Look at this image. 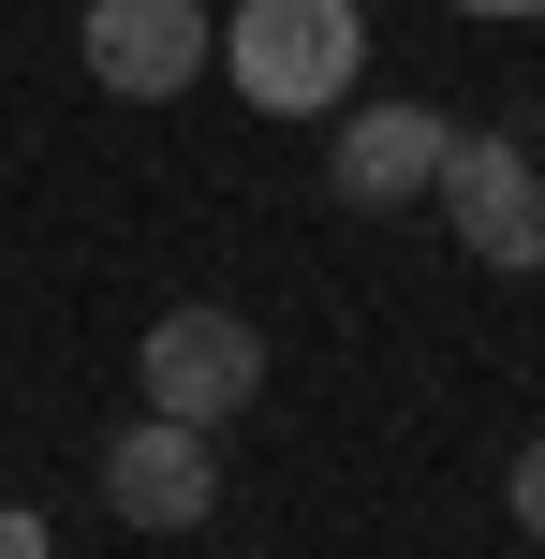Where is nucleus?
Returning a JSON list of instances; mask_svg holds the SVG:
<instances>
[{
	"label": "nucleus",
	"instance_id": "1",
	"mask_svg": "<svg viewBox=\"0 0 545 559\" xmlns=\"http://www.w3.org/2000/svg\"><path fill=\"white\" fill-rule=\"evenodd\" d=\"M222 74L265 118H340L354 74H369V15L354 0H236L222 15Z\"/></svg>",
	"mask_w": 545,
	"mask_h": 559
},
{
	"label": "nucleus",
	"instance_id": "2",
	"mask_svg": "<svg viewBox=\"0 0 545 559\" xmlns=\"http://www.w3.org/2000/svg\"><path fill=\"white\" fill-rule=\"evenodd\" d=\"M133 383H147L163 427H236V413L265 397V338L236 324L222 295H192V309H163V324L133 338Z\"/></svg>",
	"mask_w": 545,
	"mask_h": 559
},
{
	"label": "nucleus",
	"instance_id": "3",
	"mask_svg": "<svg viewBox=\"0 0 545 559\" xmlns=\"http://www.w3.org/2000/svg\"><path fill=\"white\" fill-rule=\"evenodd\" d=\"M428 206L458 222V251H472V265H501V280H531V265H545V163H531L517 133H458Z\"/></svg>",
	"mask_w": 545,
	"mask_h": 559
},
{
	"label": "nucleus",
	"instance_id": "4",
	"mask_svg": "<svg viewBox=\"0 0 545 559\" xmlns=\"http://www.w3.org/2000/svg\"><path fill=\"white\" fill-rule=\"evenodd\" d=\"M74 45H88V88L177 104V88L222 59V15H206V0H74Z\"/></svg>",
	"mask_w": 545,
	"mask_h": 559
},
{
	"label": "nucleus",
	"instance_id": "5",
	"mask_svg": "<svg viewBox=\"0 0 545 559\" xmlns=\"http://www.w3.org/2000/svg\"><path fill=\"white\" fill-rule=\"evenodd\" d=\"M104 515L118 531H206L222 515V427H163V413L104 427Z\"/></svg>",
	"mask_w": 545,
	"mask_h": 559
},
{
	"label": "nucleus",
	"instance_id": "6",
	"mask_svg": "<svg viewBox=\"0 0 545 559\" xmlns=\"http://www.w3.org/2000/svg\"><path fill=\"white\" fill-rule=\"evenodd\" d=\"M442 147H458L442 104H340V133H324V192L369 206V222H399V206L442 192Z\"/></svg>",
	"mask_w": 545,
	"mask_h": 559
},
{
	"label": "nucleus",
	"instance_id": "7",
	"mask_svg": "<svg viewBox=\"0 0 545 559\" xmlns=\"http://www.w3.org/2000/svg\"><path fill=\"white\" fill-rule=\"evenodd\" d=\"M501 515H517V531L545 545V442H517V472H501Z\"/></svg>",
	"mask_w": 545,
	"mask_h": 559
},
{
	"label": "nucleus",
	"instance_id": "8",
	"mask_svg": "<svg viewBox=\"0 0 545 559\" xmlns=\"http://www.w3.org/2000/svg\"><path fill=\"white\" fill-rule=\"evenodd\" d=\"M0 559H45V515L29 501H0Z\"/></svg>",
	"mask_w": 545,
	"mask_h": 559
},
{
	"label": "nucleus",
	"instance_id": "9",
	"mask_svg": "<svg viewBox=\"0 0 545 559\" xmlns=\"http://www.w3.org/2000/svg\"><path fill=\"white\" fill-rule=\"evenodd\" d=\"M458 15H545V0H458Z\"/></svg>",
	"mask_w": 545,
	"mask_h": 559
}]
</instances>
